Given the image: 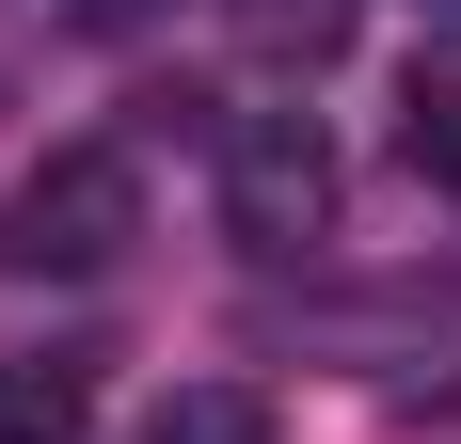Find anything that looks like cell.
Returning a JSON list of instances; mask_svg holds the SVG:
<instances>
[{
    "mask_svg": "<svg viewBox=\"0 0 461 444\" xmlns=\"http://www.w3.org/2000/svg\"><path fill=\"white\" fill-rule=\"evenodd\" d=\"M350 16H366V0H223V32L255 48V64H334Z\"/></svg>",
    "mask_w": 461,
    "mask_h": 444,
    "instance_id": "cell-5",
    "label": "cell"
},
{
    "mask_svg": "<svg viewBox=\"0 0 461 444\" xmlns=\"http://www.w3.org/2000/svg\"><path fill=\"white\" fill-rule=\"evenodd\" d=\"M398 159L429 191H461V48H429L414 80H398Z\"/></svg>",
    "mask_w": 461,
    "mask_h": 444,
    "instance_id": "cell-4",
    "label": "cell"
},
{
    "mask_svg": "<svg viewBox=\"0 0 461 444\" xmlns=\"http://www.w3.org/2000/svg\"><path fill=\"white\" fill-rule=\"evenodd\" d=\"M80 32H159V0H80Z\"/></svg>",
    "mask_w": 461,
    "mask_h": 444,
    "instance_id": "cell-7",
    "label": "cell"
},
{
    "mask_svg": "<svg viewBox=\"0 0 461 444\" xmlns=\"http://www.w3.org/2000/svg\"><path fill=\"white\" fill-rule=\"evenodd\" d=\"M143 238V159L128 143H48L16 207H0V270H112Z\"/></svg>",
    "mask_w": 461,
    "mask_h": 444,
    "instance_id": "cell-1",
    "label": "cell"
},
{
    "mask_svg": "<svg viewBox=\"0 0 461 444\" xmlns=\"http://www.w3.org/2000/svg\"><path fill=\"white\" fill-rule=\"evenodd\" d=\"M223 222L255 254L334 238V128L319 111H223Z\"/></svg>",
    "mask_w": 461,
    "mask_h": 444,
    "instance_id": "cell-2",
    "label": "cell"
},
{
    "mask_svg": "<svg viewBox=\"0 0 461 444\" xmlns=\"http://www.w3.org/2000/svg\"><path fill=\"white\" fill-rule=\"evenodd\" d=\"M95 429V350H0V444H80Z\"/></svg>",
    "mask_w": 461,
    "mask_h": 444,
    "instance_id": "cell-3",
    "label": "cell"
},
{
    "mask_svg": "<svg viewBox=\"0 0 461 444\" xmlns=\"http://www.w3.org/2000/svg\"><path fill=\"white\" fill-rule=\"evenodd\" d=\"M143 444H271V397L255 381H176V397L143 413Z\"/></svg>",
    "mask_w": 461,
    "mask_h": 444,
    "instance_id": "cell-6",
    "label": "cell"
}]
</instances>
